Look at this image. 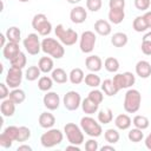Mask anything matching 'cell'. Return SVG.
Instances as JSON below:
<instances>
[{"mask_svg": "<svg viewBox=\"0 0 151 151\" xmlns=\"http://www.w3.org/2000/svg\"><path fill=\"white\" fill-rule=\"evenodd\" d=\"M63 104L66 110L76 111L81 105V97L77 91H68L63 98Z\"/></svg>", "mask_w": 151, "mask_h": 151, "instance_id": "cell-12", "label": "cell"}, {"mask_svg": "<svg viewBox=\"0 0 151 151\" xmlns=\"http://www.w3.org/2000/svg\"><path fill=\"white\" fill-rule=\"evenodd\" d=\"M81 0H67L68 4H72V5H76V4H79Z\"/></svg>", "mask_w": 151, "mask_h": 151, "instance_id": "cell-58", "label": "cell"}, {"mask_svg": "<svg viewBox=\"0 0 151 151\" xmlns=\"http://www.w3.org/2000/svg\"><path fill=\"white\" fill-rule=\"evenodd\" d=\"M85 66L90 72H99L103 67V60L98 55H88L85 60Z\"/></svg>", "mask_w": 151, "mask_h": 151, "instance_id": "cell-16", "label": "cell"}, {"mask_svg": "<svg viewBox=\"0 0 151 151\" xmlns=\"http://www.w3.org/2000/svg\"><path fill=\"white\" fill-rule=\"evenodd\" d=\"M136 74L143 79H147L151 76V64L146 60H139L136 64Z\"/></svg>", "mask_w": 151, "mask_h": 151, "instance_id": "cell-17", "label": "cell"}, {"mask_svg": "<svg viewBox=\"0 0 151 151\" xmlns=\"http://www.w3.org/2000/svg\"><path fill=\"white\" fill-rule=\"evenodd\" d=\"M20 52V48H19V44L18 42H12V41H8L4 47H2V55L6 60H12L15 55H18Z\"/></svg>", "mask_w": 151, "mask_h": 151, "instance_id": "cell-15", "label": "cell"}, {"mask_svg": "<svg viewBox=\"0 0 151 151\" xmlns=\"http://www.w3.org/2000/svg\"><path fill=\"white\" fill-rule=\"evenodd\" d=\"M94 31L96 33H98L99 35H103V37H106L109 34H111V24L107 21V20H104V19H98L96 22H94Z\"/></svg>", "mask_w": 151, "mask_h": 151, "instance_id": "cell-18", "label": "cell"}, {"mask_svg": "<svg viewBox=\"0 0 151 151\" xmlns=\"http://www.w3.org/2000/svg\"><path fill=\"white\" fill-rule=\"evenodd\" d=\"M143 17L145 19V22L147 25V28H151V11H146Z\"/></svg>", "mask_w": 151, "mask_h": 151, "instance_id": "cell-51", "label": "cell"}, {"mask_svg": "<svg viewBox=\"0 0 151 151\" xmlns=\"http://www.w3.org/2000/svg\"><path fill=\"white\" fill-rule=\"evenodd\" d=\"M14 104H21L25 101L26 99V93L24 90L21 88H13L11 92H9V97H8Z\"/></svg>", "mask_w": 151, "mask_h": 151, "instance_id": "cell-30", "label": "cell"}, {"mask_svg": "<svg viewBox=\"0 0 151 151\" xmlns=\"http://www.w3.org/2000/svg\"><path fill=\"white\" fill-rule=\"evenodd\" d=\"M64 139V134L58 129H47L46 132H44L40 137V143L44 147H53L55 145H59Z\"/></svg>", "mask_w": 151, "mask_h": 151, "instance_id": "cell-5", "label": "cell"}, {"mask_svg": "<svg viewBox=\"0 0 151 151\" xmlns=\"http://www.w3.org/2000/svg\"><path fill=\"white\" fill-rule=\"evenodd\" d=\"M127 138H129V140L132 142V143H139V142H142L143 138H144L143 130L137 129V127L130 130L129 133H127Z\"/></svg>", "mask_w": 151, "mask_h": 151, "instance_id": "cell-39", "label": "cell"}, {"mask_svg": "<svg viewBox=\"0 0 151 151\" xmlns=\"http://www.w3.org/2000/svg\"><path fill=\"white\" fill-rule=\"evenodd\" d=\"M87 18V12L83 6H76L70 12V19L73 24H83Z\"/></svg>", "mask_w": 151, "mask_h": 151, "instance_id": "cell-14", "label": "cell"}, {"mask_svg": "<svg viewBox=\"0 0 151 151\" xmlns=\"http://www.w3.org/2000/svg\"><path fill=\"white\" fill-rule=\"evenodd\" d=\"M40 68L38 66H29L27 70H26V73H25V78L28 80V81H34L37 80L39 77H40Z\"/></svg>", "mask_w": 151, "mask_h": 151, "instance_id": "cell-40", "label": "cell"}, {"mask_svg": "<svg viewBox=\"0 0 151 151\" xmlns=\"http://www.w3.org/2000/svg\"><path fill=\"white\" fill-rule=\"evenodd\" d=\"M41 51L54 59H61L65 54L63 44L53 38H44L41 41Z\"/></svg>", "mask_w": 151, "mask_h": 151, "instance_id": "cell-1", "label": "cell"}, {"mask_svg": "<svg viewBox=\"0 0 151 151\" xmlns=\"http://www.w3.org/2000/svg\"><path fill=\"white\" fill-rule=\"evenodd\" d=\"M132 124L134 125V127L137 129H140V130H146L150 125V120L147 117L145 116H142V114H137L133 117L132 119Z\"/></svg>", "mask_w": 151, "mask_h": 151, "instance_id": "cell-32", "label": "cell"}, {"mask_svg": "<svg viewBox=\"0 0 151 151\" xmlns=\"http://www.w3.org/2000/svg\"><path fill=\"white\" fill-rule=\"evenodd\" d=\"M151 6V0H134V7L138 11L146 12Z\"/></svg>", "mask_w": 151, "mask_h": 151, "instance_id": "cell-44", "label": "cell"}, {"mask_svg": "<svg viewBox=\"0 0 151 151\" xmlns=\"http://www.w3.org/2000/svg\"><path fill=\"white\" fill-rule=\"evenodd\" d=\"M64 132L66 134V138L68 140L70 144H74V145H81L84 142V131L81 130V127H79L78 125H76L74 123H67L64 126Z\"/></svg>", "mask_w": 151, "mask_h": 151, "instance_id": "cell-7", "label": "cell"}, {"mask_svg": "<svg viewBox=\"0 0 151 151\" xmlns=\"http://www.w3.org/2000/svg\"><path fill=\"white\" fill-rule=\"evenodd\" d=\"M6 38L8 41H12V42H18L21 40V31L20 28H18L17 26H11L7 28L6 31Z\"/></svg>", "mask_w": 151, "mask_h": 151, "instance_id": "cell-26", "label": "cell"}, {"mask_svg": "<svg viewBox=\"0 0 151 151\" xmlns=\"http://www.w3.org/2000/svg\"><path fill=\"white\" fill-rule=\"evenodd\" d=\"M13 142H14V140H13L11 137H8L5 132H2V133L0 134V145H1L2 147H5V149L11 147L12 144H13Z\"/></svg>", "mask_w": 151, "mask_h": 151, "instance_id": "cell-46", "label": "cell"}, {"mask_svg": "<svg viewBox=\"0 0 151 151\" xmlns=\"http://www.w3.org/2000/svg\"><path fill=\"white\" fill-rule=\"evenodd\" d=\"M38 123L42 129H51L55 124V117L51 112H42L38 118Z\"/></svg>", "mask_w": 151, "mask_h": 151, "instance_id": "cell-19", "label": "cell"}, {"mask_svg": "<svg viewBox=\"0 0 151 151\" xmlns=\"http://www.w3.org/2000/svg\"><path fill=\"white\" fill-rule=\"evenodd\" d=\"M103 93H104L103 91L94 88V90L90 91V93H88L87 97H88L90 99H92L93 101H96L97 104H101V101L104 100V94H103Z\"/></svg>", "mask_w": 151, "mask_h": 151, "instance_id": "cell-42", "label": "cell"}, {"mask_svg": "<svg viewBox=\"0 0 151 151\" xmlns=\"http://www.w3.org/2000/svg\"><path fill=\"white\" fill-rule=\"evenodd\" d=\"M81 109H83L84 113H86V114H93V113H96L98 111L99 104H97L96 101H93L92 99H90L87 97V98H85L81 101Z\"/></svg>", "mask_w": 151, "mask_h": 151, "instance_id": "cell-23", "label": "cell"}, {"mask_svg": "<svg viewBox=\"0 0 151 151\" xmlns=\"http://www.w3.org/2000/svg\"><path fill=\"white\" fill-rule=\"evenodd\" d=\"M113 119V112L111 109H103L98 112V122L100 124H109Z\"/></svg>", "mask_w": 151, "mask_h": 151, "instance_id": "cell-35", "label": "cell"}, {"mask_svg": "<svg viewBox=\"0 0 151 151\" xmlns=\"http://www.w3.org/2000/svg\"><path fill=\"white\" fill-rule=\"evenodd\" d=\"M55 37L59 39V41L65 46H72L78 41V33L72 28H65L64 25L59 24L54 28Z\"/></svg>", "mask_w": 151, "mask_h": 151, "instance_id": "cell-3", "label": "cell"}, {"mask_svg": "<svg viewBox=\"0 0 151 151\" xmlns=\"http://www.w3.org/2000/svg\"><path fill=\"white\" fill-rule=\"evenodd\" d=\"M98 142L96 139H88L86 143H85V150L86 151H97L98 150Z\"/></svg>", "mask_w": 151, "mask_h": 151, "instance_id": "cell-48", "label": "cell"}, {"mask_svg": "<svg viewBox=\"0 0 151 151\" xmlns=\"http://www.w3.org/2000/svg\"><path fill=\"white\" fill-rule=\"evenodd\" d=\"M132 28L138 32V33H142V32H145L147 29V25L145 22V19L143 15H138L134 18L133 22H132Z\"/></svg>", "mask_w": 151, "mask_h": 151, "instance_id": "cell-36", "label": "cell"}, {"mask_svg": "<svg viewBox=\"0 0 151 151\" xmlns=\"http://www.w3.org/2000/svg\"><path fill=\"white\" fill-rule=\"evenodd\" d=\"M15 105L9 98L7 99H4L1 101V105H0V111H1V114L4 117H12L15 112Z\"/></svg>", "mask_w": 151, "mask_h": 151, "instance_id": "cell-20", "label": "cell"}, {"mask_svg": "<svg viewBox=\"0 0 151 151\" xmlns=\"http://www.w3.org/2000/svg\"><path fill=\"white\" fill-rule=\"evenodd\" d=\"M53 86V79L48 76H42L38 80V88L44 92H48Z\"/></svg>", "mask_w": 151, "mask_h": 151, "instance_id": "cell-31", "label": "cell"}, {"mask_svg": "<svg viewBox=\"0 0 151 151\" xmlns=\"http://www.w3.org/2000/svg\"><path fill=\"white\" fill-rule=\"evenodd\" d=\"M8 97H9V87L7 86V84L1 83L0 84V98L4 100V99H7Z\"/></svg>", "mask_w": 151, "mask_h": 151, "instance_id": "cell-49", "label": "cell"}, {"mask_svg": "<svg viewBox=\"0 0 151 151\" xmlns=\"http://www.w3.org/2000/svg\"><path fill=\"white\" fill-rule=\"evenodd\" d=\"M140 50H142V52H143L145 55H151V42H150V41L142 40Z\"/></svg>", "mask_w": 151, "mask_h": 151, "instance_id": "cell-50", "label": "cell"}, {"mask_svg": "<svg viewBox=\"0 0 151 151\" xmlns=\"http://www.w3.org/2000/svg\"><path fill=\"white\" fill-rule=\"evenodd\" d=\"M84 78H85L84 72H83V70L79 68V67L72 68L71 72H70V74H68V79H70V81H71L73 85H79L80 83L84 81Z\"/></svg>", "mask_w": 151, "mask_h": 151, "instance_id": "cell-28", "label": "cell"}, {"mask_svg": "<svg viewBox=\"0 0 151 151\" xmlns=\"http://www.w3.org/2000/svg\"><path fill=\"white\" fill-rule=\"evenodd\" d=\"M109 7L112 9H124L125 8V0H110Z\"/></svg>", "mask_w": 151, "mask_h": 151, "instance_id": "cell-47", "label": "cell"}, {"mask_svg": "<svg viewBox=\"0 0 151 151\" xmlns=\"http://www.w3.org/2000/svg\"><path fill=\"white\" fill-rule=\"evenodd\" d=\"M31 138V130L27 126H19V132H18V138L17 142L24 143Z\"/></svg>", "mask_w": 151, "mask_h": 151, "instance_id": "cell-41", "label": "cell"}, {"mask_svg": "<svg viewBox=\"0 0 151 151\" xmlns=\"http://www.w3.org/2000/svg\"><path fill=\"white\" fill-rule=\"evenodd\" d=\"M42 103L47 110L54 111L60 105V97L57 92H47L42 98Z\"/></svg>", "mask_w": 151, "mask_h": 151, "instance_id": "cell-13", "label": "cell"}, {"mask_svg": "<svg viewBox=\"0 0 151 151\" xmlns=\"http://www.w3.org/2000/svg\"><path fill=\"white\" fill-rule=\"evenodd\" d=\"M51 77H52L53 81H55L57 84H65V83L68 80V74H67V73L65 72V70L61 68V67L53 68Z\"/></svg>", "mask_w": 151, "mask_h": 151, "instance_id": "cell-24", "label": "cell"}, {"mask_svg": "<svg viewBox=\"0 0 151 151\" xmlns=\"http://www.w3.org/2000/svg\"><path fill=\"white\" fill-rule=\"evenodd\" d=\"M143 40H145V41H150V42H151V31L144 34V37H143Z\"/></svg>", "mask_w": 151, "mask_h": 151, "instance_id": "cell-55", "label": "cell"}, {"mask_svg": "<svg viewBox=\"0 0 151 151\" xmlns=\"http://www.w3.org/2000/svg\"><path fill=\"white\" fill-rule=\"evenodd\" d=\"M4 132L8 136V137H11L13 140H15L17 142V138H18V132H19V127L18 126H14V125H9V126H7L5 130H4Z\"/></svg>", "mask_w": 151, "mask_h": 151, "instance_id": "cell-45", "label": "cell"}, {"mask_svg": "<svg viewBox=\"0 0 151 151\" xmlns=\"http://www.w3.org/2000/svg\"><path fill=\"white\" fill-rule=\"evenodd\" d=\"M84 81H85V84L87 86L93 87V88H96L99 85H101V79H100L99 76L96 74V72H91V73L86 74L85 78H84Z\"/></svg>", "mask_w": 151, "mask_h": 151, "instance_id": "cell-33", "label": "cell"}, {"mask_svg": "<svg viewBox=\"0 0 151 151\" xmlns=\"http://www.w3.org/2000/svg\"><path fill=\"white\" fill-rule=\"evenodd\" d=\"M66 150H76V151H80V147H79V145H74V144H71V145L66 146Z\"/></svg>", "mask_w": 151, "mask_h": 151, "instance_id": "cell-54", "label": "cell"}, {"mask_svg": "<svg viewBox=\"0 0 151 151\" xmlns=\"http://www.w3.org/2000/svg\"><path fill=\"white\" fill-rule=\"evenodd\" d=\"M53 60L52 58L50 57H41L38 61V67L40 68V71L42 73H48V72H52L53 71Z\"/></svg>", "mask_w": 151, "mask_h": 151, "instance_id": "cell-27", "label": "cell"}, {"mask_svg": "<svg viewBox=\"0 0 151 151\" xmlns=\"http://www.w3.org/2000/svg\"><path fill=\"white\" fill-rule=\"evenodd\" d=\"M127 41H129L127 34L126 33H123V32H117L111 38V44L114 47H124L127 44Z\"/></svg>", "mask_w": 151, "mask_h": 151, "instance_id": "cell-25", "label": "cell"}, {"mask_svg": "<svg viewBox=\"0 0 151 151\" xmlns=\"http://www.w3.org/2000/svg\"><path fill=\"white\" fill-rule=\"evenodd\" d=\"M26 52L31 55H37L41 51V42L37 33H29L22 41Z\"/></svg>", "mask_w": 151, "mask_h": 151, "instance_id": "cell-10", "label": "cell"}, {"mask_svg": "<svg viewBox=\"0 0 151 151\" xmlns=\"http://www.w3.org/2000/svg\"><path fill=\"white\" fill-rule=\"evenodd\" d=\"M0 38H1V47H4L7 42H6V34H0Z\"/></svg>", "mask_w": 151, "mask_h": 151, "instance_id": "cell-57", "label": "cell"}, {"mask_svg": "<svg viewBox=\"0 0 151 151\" xmlns=\"http://www.w3.org/2000/svg\"><path fill=\"white\" fill-rule=\"evenodd\" d=\"M132 124V120L131 118L125 114V113H122V114H118L116 118H114V125L117 129L119 130H127Z\"/></svg>", "mask_w": 151, "mask_h": 151, "instance_id": "cell-21", "label": "cell"}, {"mask_svg": "<svg viewBox=\"0 0 151 151\" xmlns=\"http://www.w3.org/2000/svg\"><path fill=\"white\" fill-rule=\"evenodd\" d=\"M5 81L9 88H18L22 81V70L11 66L9 70L7 71Z\"/></svg>", "mask_w": 151, "mask_h": 151, "instance_id": "cell-11", "label": "cell"}, {"mask_svg": "<svg viewBox=\"0 0 151 151\" xmlns=\"http://www.w3.org/2000/svg\"><path fill=\"white\" fill-rule=\"evenodd\" d=\"M142 94L136 88H129L124 97V110L127 113H136L140 109Z\"/></svg>", "mask_w": 151, "mask_h": 151, "instance_id": "cell-2", "label": "cell"}, {"mask_svg": "<svg viewBox=\"0 0 151 151\" xmlns=\"http://www.w3.org/2000/svg\"><path fill=\"white\" fill-rule=\"evenodd\" d=\"M107 17H109L110 22H112L113 25H119L120 22H123L124 18H125V12H124V9H112V8H110Z\"/></svg>", "mask_w": 151, "mask_h": 151, "instance_id": "cell-22", "label": "cell"}, {"mask_svg": "<svg viewBox=\"0 0 151 151\" xmlns=\"http://www.w3.org/2000/svg\"><path fill=\"white\" fill-rule=\"evenodd\" d=\"M97 37L92 31H85L81 33L79 39V47L83 53H91L94 48Z\"/></svg>", "mask_w": 151, "mask_h": 151, "instance_id": "cell-9", "label": "cell"}, {"mask_svg": "<svg viewBox=\"0 0 151 151\" xmlns=\"http://www.w3.org/2000/svg\"><path fill=\"white\" fill-rule=\"evenodd\" d=\"M145 146H146V149H149V150H151V132L147 134V137L145 138Z\"/></svg>", "mask_w": 151, "mask_h": 151, "instance_id": "cell-53", "label": "cell"}, {"mask_svg": "<svg viewBox=\"0 0 151 151\" xmlns=\"http://www.w3.org/2000/svg\"><path fill=\"white\" fill-rule=\"evenodd\" d=\"M80 127L81 130L90 137L92 138H97L103 132V129H101V125L92 117L88 116H85L80 119Z\"/></svg>", "mask_w": 151, "mask_h": 151, "instance_id": "cell-4", "label": "cell"}, {"mask_svg": "<svg viewBox=\"0 0 151 151\" xmlns=\"http://www.w3.org/2000/svg\"><path fill=\"white\" fill-rule=\"evenodd\" d=\"M26 64H27V58H26L25 53L21 52V51L19 52L18 55H15V57L11 60V66H13V67H18V68H21V70L26 66Z\"/></svg>", "mask_w": 151, "mask_h": 151, "instance_id": "cell-37", "label": "cell"}, {"mask_svg": "<svg viewBox=\"0 0 151 151\" xmlns=\"http://www.w3.org/2000/svg\"><path fill=\"white\" fill-rule=\"evenodd\" d=\"M104 138H105V140L107 143L116 144V143H118V140L120 138V134H119V132L116 129H107L104 132Z\"/></svg>", "mask_w": 151, "mask_h": 151, "instance_id": "cell-38", "label": "cell"}, {"mask_svg": "<svg viewBox=\"0 0 151 151\" xmlns=\"http://www.w3.org/2000/svg\"><path fill=\"white\" fill-rule=\"evenodd\" d=\"M24 150H26V151H32V147H31L29 145L22 144V145H19L18 149H17V151H24Z\"/></svg>", "mask_w": 151, "mask_h": 151, "instance_id": "cell-52", "label": "cell"}, {"mask_svg": "<svg viewBox=\"0 0 151 151\" xmlns=\"http://www.w3.org/2000/svg\"><path fill=\"white\" fill-rule=\"evenodd\" d=\"M100 150H101V151H105V150H111V151H114V147H113L112 145H104V146H101V147H100Z\"/></svg>", "mask_w": 151, "mask_h": 151, "instance_id": "cell-56", "label": "cell"}, {"mask_svg": "<svg viewBox=\"0 0 151 151\" xmlns=\"http://www.w3.org/2000/svg\"><path fill=\"white\" fill-rule=\"evenodd\" d=\"M104 67L107 72H111V73H116L118 70H119V61L117 58L114 57H109L105 59L104 61Z\"/></svg>", "mask_w": 151, "mask_h": 151, "instance_id": "cell-34", "label": "cell"}, {"mask_svg": "<svg viewBox=\"0 0 151 151\" xmlns=\"http://www.w3.org/2000/svg\"><path fill=\"white\" fill-rule=\"evenodd\" d=\"M101 91L106 94V96H109V97H112V96H116L119 91L116 88V86L113 85V81H112V79H105L103 83H101Z\"/></svg>", "mask_w": 151, "mask_h": 151, "instance_id": "cell-29", "label": "cell"}, {"mask_svg": "<svg viewBox=\"0 0 151 151\" xmlns=\"http://www.w3.org/2000/svg\"><path fill=\"white\" fill-rule=\"evenodd\" d=\"M32 27L33 29H35L38 32V34L46 37L52 32V24L51 21H48L47 17L42 13H38L33 17L32 19Z\"/></svg>", "mask_w": 151, "mask_h": 151, "instance_id": "cell-6", "label": "cell"}, {"mask_svg": "<svg viewBox=\"0 0 151 151\" xmlns=\"http://www.w3.org/2000/svg\"><path fill=\"white\" fill-rule=\"evenodd\" d=\"M103 6L101 0H86V8L91 12H98Z\"/></svg>", "mask_w": 151, "mask_h": 151, "instance_id": "cell-43", "label": "cell"}, {"mask_svg": "<svg viewBox=\"0 0 151 151\" xmlns=\"http://www.w3.org/2000/svg\"><path fill=\"white\" fill-rule=\"evenodd\" d=\"M19 1H20V2H28L29 0H19Z\"/></svg>", "mask_w": 151, "mask_h": 151, "instance_id": "cell-59", "label": "cell"}, {"mask_svg": "<svg viewBox=\"0 0 151 151\" xmlns=\"http://www.w3.org/2000/svg\"><path fill=\"white\" fill-rule=\"evenodd\" d=\"M113 85L118 91L123 88H130L136 83V76L132 72H124V73H117L113 79Z\"/></svg>", "mask_w": 151, "mask_h": 151, "instance_id": "cell-8", "label": "cell"}]
</instances>
